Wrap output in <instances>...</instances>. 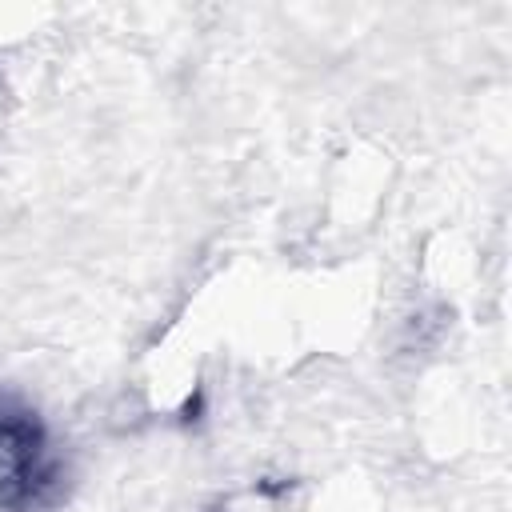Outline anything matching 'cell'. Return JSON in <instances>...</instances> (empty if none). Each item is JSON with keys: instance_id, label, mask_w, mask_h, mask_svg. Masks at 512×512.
Here are the masks:
<instances>
[{"instance_id": "6da1fadb", "label": "cell", "mask_w": 512, "mask_h": 512, "mask_svg": "<svg viewBox=\"0 0 512 512\" xmlns=\"http://www.w3.org/2000/svg\"><path fill=\"white\" fill-rule=\"evenodd\" d=\"M44 480V440L32 416L0 408V512H24Z\"/></svg>"}]
</instances>
